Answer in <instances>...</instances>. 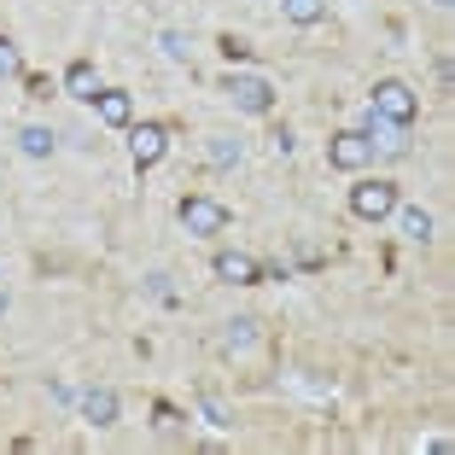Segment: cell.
<instances>
[{
	"mask_svg": "<svg viewBox=\"0 0 455 455\" xmlns=\"http://www.w3.org/2000/svg\"><path fill=\"white\" fill-rule=\"evenodd\" d=\"M281 12L286 18H292V24H322V18H327V0H281Z\"/></svg>",
	"mask_w": 455,
	"mask_h": 455,
	"instance_id": "obj_13",
	"label": "cell"
},
{
	"mask_svg": "<svg viewBox=\"0 0 455 455\" xmlns=\"http://www.w3.org/2000/svg\"><path fill=\"white\" fill-rule=\"evenodd\" d=\"M147 292L158 298V304H175V281L164 275V268H158V275H147Z\"/></svg>",
	"mask_w": 455,
	"mask_h": 455,
	"instance_id": "obj_20",
	"label": "cell"
},
{
	"mask_svg": "<svg viewBox=\"0 0 455 455\" xmlns=\"http://www.w3.org/2000/svg\"><path fill=\"white\" fill-rule=\"evenodd\" d=\"M240 158H245V147L234 134H211V164L216 170H228V164H240Z\"/></svg>",
	"mask_w": 455,
	"mask_h": 455,
	"instance_id": "obj_14",
	"label": "cell"
},
{
	"mask_svg": "<svg viewBox=\"0 0 455 455\" xmlns=\"http://www.w3.org/2000/svg\"><path fill=\"white\" fill-rule=\"evenodd\" d=\"M129 152H134V170H152V164L170 152V129H164V123H140V129L129 134Z\"/></svg>",
	"mask_w": 455,
	"mask_h": 455,
	"instance_id": "obj_6",
	"label": "cell"
},
{
	"mask_svg": "<svg viewBox=\"0 0 455 455\" xmlns=\"http://www.w3.org/2000/svg\"><path fill=\"white\" fill-rule=\"evenodd\" d=\"M350 211H356L362 222H386V216L397 211V181H362V188L350 193Z\"/></svg>",
	"mask_w": 455,
	"mask_h": 455,
	"instance_id": "obj_3",
	"label": "cell"
},
{
	"mask_svg": "<svg viewBox=\"0 0 455 455\" xmlns=\"http://www.w3.org/2000/svg\"><path fill=\"white\" fill-rule=\"evenodd\" d=\"M403 234H409L415 245H427L432 240V216L420 211V204H409V211H403Z\"/></svg>",
	"mask_w": 455,
	"mask_h": 455,
	"instance_id": "obj_16",
	"label": "cell"
},
{
	"mask_svg": "<svg viewBox=\"0 0 455 455\" xmlns=\"http://www.w3.org/2000/svg\"><path fill=\"white\" fill-rule=\"evenodd\" d=\"M368 111H374V117H386V123H403V129H409V123L420 117V94L409 88V82H379L374 100H368Z\"/></svg>",
	"mask_w": 455,
	"mask_h": 455,
	"instance_id": "obj_1",
	"label": "cell"
},
{
	"mask_svg": "<svg viewBox=\"0 0 455 455\" xmlns=\"http://www.w3.org/2000/svg\"><path fill=\"white\" fill-rule=\"evenodd\" d=\"M268 147H275V158H292L298 140H292V129H275V134H268Z\"/></svg>",
	"mask_w": 455,
	"mask_h": 455,
	"instance_id": "obj_21",
	"label": "cell"
},
{
	"mask_svg": "<svg viewBox=\"0 0 455 455\" xmlns=\"http://www.w3.org/2000/svg\"><path fill=\"white\" fill-rule=\"evenodd\" d=\"M432 6H450V0H432Z\"/></svg>",
	"mask_w": 455,
	"mask_h": 455,
	"instance_id": "obj_24",
	"label": "cell"
},
{
	"mask_svg": "<svg viewBox=\"0 0 455 455\" xmlns=\"http://www.w3.org/2000/svg\"><path fill=\"white\" fill-rule=\"evenodd\" d=\"M94 111H100V123H111V129H129V123H134V100L123 94V88H100Z\"/></svg>",
	"mask_w": 455,
	"mask_h": 455,
	"instance_id": "obj_10",
	"label": "cell"
},
{
	"mask_svg": "<svg viewBox=\"0 0 455 455\" xmlns=\"http://www.w3.org/2000/svg\"><path fill=\"white\" fill-rule=\"evenodd\" d=\"M368 147L386 152V158H403V152H409V129H403V123H386V117H374V111H368Z\"/></svg>",
	"mask_w": 455,
	"mask_h": 455,
	"instance_id": "obj_7",
	"label": "cell"
},
{
	"mask_svg": "<svg viewBox=\"0 0 455 455\" xmlns=\"http://www.w3.org/2000/svg\"><path fill=\"white\" fill-rule=\"evenodd\" d=\"M245 53H251V47H245V41L240 36H222V59H228V65H240V59Z\"/></svg>",
	"mask_w": 455,
	"mask_h": 455,
	"instance_id": "obj_22",
	"label": "cell"
},
{
	"mask_svg": "<svg viewBox=\"0 0 455 455\" xmlns=\"http://www.w3.org/2000/svg\"><path fill=\"white\" fill-rule=\"evenodd\" d=\"M216 281H228V286H257V257H245V251H216Z\"/></svg>",
	"mask_w": 455,
	"mask_h": 455,
	"instance_id": "obj_8",
	"label": "cell"
},
{
	"mask_svg": "<svg viewBox=\"0 0 455 455\" xmlns=\"http://www.w3.org/2000/svg\"><path fill=\"white\" fill-rule=\"evenodd\" d=\"M18 152L24 158H53V129H36V123L18 129Z\"/></svg>",
	"mask_w": 455,
	"mask_h": 455,
	"instance_id": "obj_12",
	"label": "cell"
},
{
	"mask_svg": "<svg viewBox=\"0 0 455 455\" xmlns=\"http://www.w3.org/2000/svg\"><path fill=\"white\" fill-rule=\"evenodd\" d=\"M24 88H29V100H47V94H53V82H47V76H24Z\"/></svg>",
	"mask_w": 455,
	"mask_h": 455,
	"instance_id": "obj_23",
	"label": "cell"
},
{
	"mask_svg": "<svg viewBox=\"0 0 455 455\" xmlns=\"http://www.w3.org/2000/svg\"><path fill=\"white\" fill-rule=\"evenodd\" d=\"M158 47L175 59V65H188V36H181V29H164V36H158Z\"/></svg>",
	"mask_w": 455,
	"mask_h": 455,
	"instance_id": "obj_19",
	"label": "cell"
},
{
	"mask_svg": "<svg viewBox=\"0 0 455 455\" xmlns=\"http://www.w3.org/2000/svg\"><path fill=\"white\" fill-rule=\"evenodd\" d=\"M181 228L199 234V240H211V234H228V211L216 199H204V193H188L181 199Z\"/></svg>",
	"mask_w": 455,
	"mask_h": 455,
	"instance_id": "obj_2",
	"label": "cell"
},
{
	"mask_svg": "<svg viewBox=\"0 0 455 455\" xmlns=\"http://www.w3.org/2000/svg\"><path fill=\"white\" fill-rule=\"evenodd\" d=\"M199 415L211 420L216 432H228V427H234V415H228V409H222V403H216V397H199Z\"/></svg>",
	"mask_w": 455,
	"mask_h": 455,
	"instance_id": "obj_18",
	"label": "cell"
},
{
	"mask_svg": "<svg viewBox=\"0 0 455 455\" xmlns=\"http://www.w3.org/2000/svg\"><path fill=\"white\" fill-rule=\"evenodd\" d=\"M65 94H70V100H88V106H94L100 76H94V65H88V59H76V65L65 70Z\"/></svg>",
	"mask_w": 455,
	"mask_h": 455,
	"instance_id": "obj_11",
	"label": "cell"
},
{
	"mask_svg": "<svg viewBox=\"0 0 455 455\" xmlns=\"http://www.w3.org/2000/svg\"><path fill=\"white\" fill-rule=\"evenodd\" d=\"M327 164H333V170H368V164H374L368 134H356V129L333 134V140H327Z\"/></svg>",
	"mask_w": 455,
	"mask_h": 455,
	"instance_id": "obj_5",
	"label": "cell"
},
{
	"mask_svg": "<svg viewBox=\"0 0 455 455\" xmlns=\"http://www.w3.org/2000/svg\"><path fill=\"white\" fill-rule=\"evenodd\" d=\"M222 94L234 100V111H251V117H263V111L275 106V88H268L263 76H234V70H228Z\"/></svg>",
	"mask_w": 455,
	"mask_h": 455,
	"instance_id": "obj_4",
	"label": "cell"
},
{
	"mask_svg": "<svg viewBox=\"0 0 455 455\" xmlns=\"http://www.w3.org/2000/svg\"><path fill=\"white\" fill-rule=\"evenodd\" d=\"M76 403H82V420H88V427H117V391L88 386Z\"/></svg>",
	"mask_w": 455,
	"mask_h": 455,
	"instance_id": "obj_9",
	"label": "cell"
},
{
	"mask_svg": "<svg viewBox=\"0 0 455 455\" xmlns=\"http://www.w3.org/2000/svg\"><path fill=\"white\" fill-rule=\"evenodd\" d=\"M222 345H228V350H251V345H257V322H251V315H240V322H228Z\"/></svg>",
	"mask_w": 455,
	"mask_h": 455,
	"instance_id": "obj_15",
	"label": "cell"
},
{
	"mask_svg": "<svg viewBox=\"0 0 455 455\" xmlns=\"http://www.w3.org/2000/svg\"><path fill=\"white\" fill-rule=\"evenodd\" d=\"M0 76H24V53H18V41L0 36Z\"/></svg>",
	"mask_w": 455,
	"mask_h": 455,
	"instance_id": "obj_17",
	"label": "cell"
}]
</instances>
